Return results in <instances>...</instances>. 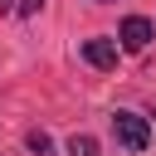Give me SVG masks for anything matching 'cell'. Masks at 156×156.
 Here are the masks:
<instances>
[{
    "mask_svg": "<svg viewBox=\"0 0 156 156\" xmlns=\"http://www.w3.org/2000/svg\"><path fill=\"white\" fill-rule=\"evenodd\" d=\"M112 132H117V141L127 151H146V141H151V127L136 112H112Z\"/></svg>",
    "mask_w": 156,
    "mask_h": 156,
    "instance_id": "obj_1",
    "label": "cell"
},
{
    "mask_svg": "<svg viewBox=\"0 0 156 156\" xmlns=\"http://www.w3.org/2000/svg\"><path fill=\"white\" fill-rule=\"evenodd\" d=\"M117 39H122L127 54H141V49L151 44V20H146V15H127L122 29H117Z\"/></svg>",
    "mask_w": 156,
    "mask_h": 156,
    "instance_id": "obj_2",
    "label": "cell"
},
{
    "mask_svg": "<svg viewBox=\"0 0 156 156\" xmlns=\"http://www.w3.org/2000/svg\"><path fill=\"white\" fill-rule=\"evenodd\" d=\"M83 58L107 73V68H117V44L112 39H83Z\"/></svg>",
    "mask_w": 156,
    "mask_h": 156,
    "instance_id": "obj_3",
    "label": "cell"
},
{
    "mask_svg": "<svg viewBox=\"0 0 156 156\" xmlns=\"http://www.w3.org/2000/svg\"><path fill=\"white\" fill-rule=\"evenodd\" d=\"M68 156H98V136L73 132V136H68Z\"/></svg>",
    "mask_w": 156,
    "mask_h": 156,
    "instance_id": "obj_4",
    "label": "cell"
},
{
    "mask_svg": "<svg viewBox=\"0 0 156 156\" xmlns=\"http://www.w3.org/2000/svg\"><path fill=\"white\" fill-rule=\"evenodd\" d=\"M24 141H29V151H39V156H49V146H54V141H49V132H29Z\"/></svg>",
    "mask_w": 156,
    "mask_h": 156,
    "instance_id": "obj_5",
    "label": "cell"
},
{
    "mask_svg": "<svg viewBox=\"0 0 156 156\" xmlns=\"http://www.w3.org/2000/svg\"><path fill=\"white\" fill-rule=\"evenodd\" d=\"M39 5L44 0H20V15H39Z\"/></svg>",
    "mask_w": 156,
    "mask_h": 156,
    "instance_id": "obj_6",
    "label": "cell"
},
{
    "mask_svg": "<svg viewBox=\"0 0 156 156\" xmlns=\"http://www.w3.org/2000/svg\"><path fill=\"white\" fill-rule=\"evenodd\" d=\"M0 10H20V0H0Z\"/></svg>",
    "mask_w": 156,
    "mask_h": 156,
    "instance_id": "obj_7",
    "label": "cell"
},
{
    "mask_svg": "<svg viewBox=\"0 0 156 156\" xmlns=\"http://www.w3.org/2000/svg\"><path fill=\"white\" fill-rule=\"evenodd\" d=\"M98 5H102V0H98Z\"/></svg>",
    "mask_w": 156,
    "mask_h": 156,
    "instance_id": "obj_8",
    "label": "cell"
}]
</instances>
